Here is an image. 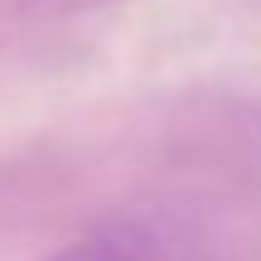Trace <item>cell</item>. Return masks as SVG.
<instances>
[{"label":"cell","instance_id":"6da1fadb","mask_svg":"<svg viewBox=\"0 0 261 261\" xmlns=\"http://www.w3.org/2000/svg\"><path fill=\"white\" fill-rule=\"evenodd\" d=\"M48 261H208V237L184 213H116Z\"/></svg>","mask_w":261,"mask_h":261},{"label":"cell","instance_id":"7a4b0ae2","mask_svg":"<svg viewBox=\"0 0 261 261\" xmlns=\"http://www.w3.org/2000/svg\"><path fill=\"white\" fill-rule=\"evenodd\" d=\"M29 10H48V15H73V10H92V5H107V0H24Z\"/></svg>","mask_w":261,"mask_h":261}]
</instances>
